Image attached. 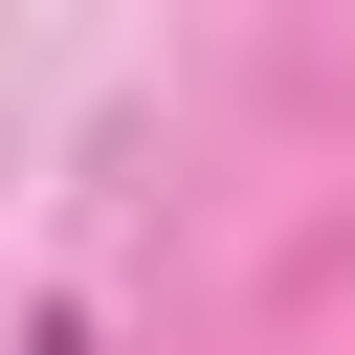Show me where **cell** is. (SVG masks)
Here are the masks:
<instances>
[{
  "instance_id": "cell-1",
  "label": "cell",
  "mask_w": 355,
  "mask_h": 355,
  "mask_svg": "<svg viewBox=\"0 0 355 355\" xmlns=\"http://www.w3.org/2000/svg\"><path fill=\"white\" fill-rule=\"evenodd\" d=\"M22 355H89V333H67V311H44V333H22Z\"/></svg>"
}]
</instances>
